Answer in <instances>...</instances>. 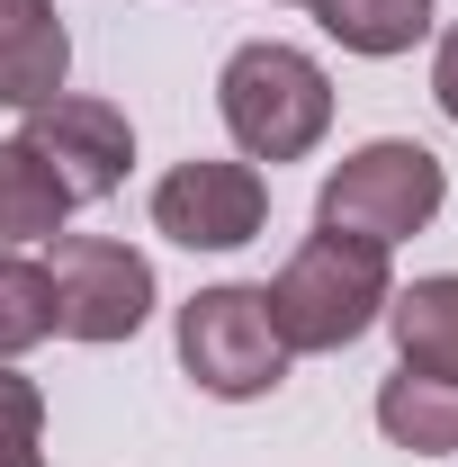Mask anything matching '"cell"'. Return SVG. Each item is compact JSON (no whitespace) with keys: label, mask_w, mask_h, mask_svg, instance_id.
<instances>
[{"label":"cell","mask_w":458,"mask_h":467,"mask_svg":"<svg viewBox=\"0 0 458 467\" xmlns=\"http://www.w3.org/2000/svg\"><path fill=\"white\" fill-rule=\"evenodd\" d=\"M261 296H270V324H279L287 359H297V350H342V342H359L369 324H387L396 270H387V243L315 225Z\"/></svg>","instance_id":"obj_1"},{"label":"cell","mask_w":458,"mask_h":467,"mask_svg":"<svg viewBox=\"0 0 458 467\" xmlns=\"http://www.w3.org/2000/svg\"><path fill=\"white\" fill-rule=\"evenodd\" d=\"M216 109H225V135L243 144V162H306L324 135H333V81L306 46H234L225 72H216Z\"/></svg>","instance_id":"obj_2"},{"label":"cell","mask_w":458,"mask_h":467,"mask_svg":"<svg viewBox=\"0 0 458 467\" xmlns=\"http://www.w3.org/2000/svg\"><path fill=\"white\" fill-rule=\"evenodd\" d=\"M441 198H450L441 153H432V144H404V135H378V144L342 153V171L324 180V198H315V225L369 234V243L396 252L404 234H422L441 216Z\"/></svg>","instance_id":"obj_3"},{"label":"cell","mask_w":458,"mask_h":467,"mask_svg":"<svg viewBox=\"0 0 458 467\" xmlns=\"http://www.w3.org/2000/svg\"><path fill=\"white\" fill-rule=\"evenodd\" d=\"M180 368L207 387V396H225V405H252V396H270L287 378V342L279 324H270V296L261 288H198L180 306Z\"/></svg>","instance_id":"obj_4"},{"label":"cell","mask_w":458,"mask_h":467,"mask_svg":"<svg viewBox=\"0 0 458 467\" xmlns=\"http://www.w3.org/2000/svg\"><path fill=\"white\" fill-rule=\"evenodd\" d=\"M46 279H55L63 342H135L144 315H153V261L117 234H63Z\"/></svg>","instance_id":"obj_5"},{"label":"cell","mask_w":458,"mask_h":467,"mask_svg":"<svg viewBox=\"0 0 458 467\" xmlns=\"http://www.w3.org/2000/svg\"><path fill=\"white\" fill-rule=\"evenodd\" d=\"M270 225V180L252 162H172L153 180V234H172L189 252H243Z\"/></svg>","instance_id":"obj_6"},{"label":"cell","mask_w":458,"mask_h":467,"mask_svg":"<svg viewBox=\"0 0 458 467\" xmlns=\"http://www.w3.org/2000/svg\"><path fill=\"white\" fill-rule=\"evenodd\" d=\"M18 144H27V153L72 189V207L117 198V189H126V162H135V126H126V109L81 99V90H55L46 109H27Z\"/></svg>","instance_id":"obj_7"},{"label":"cell","mask_w":458,"mask_h":467,"mask_svg":"<svg viewBox=\"0 0 458 467\" xmlns=\"http://www.w3.org/2000/svg\"><path fill=\"white\" fill-rule=\"evenodd\" d=\"M72 72L55 0H0V109H46Z\"/></svg>","instance_id":"obj_8"},{"label":"cell","mask_w":458,"mask_h":467,"mask_svg":"<svg viewBox=\"0 0 458 467\" xmlns=\"http://www.w3.org/2000/svg\"><path fill=\"white\" fill-rule=\"evenodd\" d=\"M378 431L413 450V459H450L458 450V378H422V368H396L378 387Z\"/></svg>","instance_id":"obj_9"},{"label":"cell","mask_w":458,"mask_h":467,"mask_svg":"<svg viewBox=\"0 0 458 467\" xmlns=\"http://www.w3.org/2000/svg\"><path fill=\"white\" fill-rule=\"evenodd\" d=\"M387 324H396L404 368H422V378H458V270L396 288V296H387Z\"/></svg>","instance_id":"obj_10"},{"label":"cell","mask_w":458,"mask_h":467,"mask_svg":"<svg viewBox=\"0 0 458 467\" xmlns=\"http://www.w3.org/2000/svg\"><path fill=\"white\" fill-rule=\"evenodd\" d=\"M72 216V189H63L18 135H0V252L9 243H55Z\"/></svg>","instance_id":"obj_11"},{"label":"cell","mask_w":458,"mask_h":467,"mask_svg":"<svg viewBox=\"0 0 458 467\" xmlns=\"http://www.w3.org/2000/svg\"><path fill=\"white\" fill-rule=\"evenodd\" d=\"M315 18H324V36L342 46V55H413V36L432 27V0H306Z\"/></svg>","instance_id":"obj_12"},{"label":"cell","mask_w":458,"mask_h":467,"mask_svg":"<svg viewBox=\"0 0 458 467\" xmlns=\"http://www.w3.org/2000/svg\"><path fill=\"white\" fill-rule=\"evenodd\" d=\"M55 333V279L36 270V261H18V252H0V359H18V350H36Z\"/></svg>","instance_id":"obj_13"},{"label":"cell","mask_w":458,"mask_h":467,"mask_svg":"<svg viewBox=\"0 0 458 467\" xmlns=\"http://www.w3.org/2000/svg\"><path fill=\"white\" fill-rule=\"evenodd\" d=\"M0 467H46V387L0 359Z\"/></svg>","instance_id":"obj_14"},{"label":"cell","mask_w":458,"mask_h":467,"mask_svg":"<svg viewBox=\"0 0 458 467\" xmlns=\"http://www.w3.org/2000/svg\"><path fill=\"white\" fill-rule=\"evenodd\" d=\"M432 99H441V117H458V27L441 36V55H432Z\"/></svg>","instance_id":"obj_15"}]
</instances>
